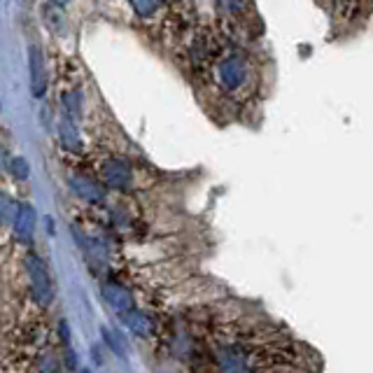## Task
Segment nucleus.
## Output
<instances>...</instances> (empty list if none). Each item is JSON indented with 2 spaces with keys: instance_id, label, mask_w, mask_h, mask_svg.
Returning <instances> with one entry per match:
<instances>
[{
  "instance_id": "nucleus-1",
  "label": "nucleus",
  "mask_w": 373,
  "mask_h": 373,
  "mask_svg": "<svg viewBox=\"0 0 373 373\" xmlns=\"http://www.w3.org/2000/svg\"><path fill=\"white\" fill-rule=\"evenodd\" d=\"M212 77H215V84L219 86V91H224L229 96H243L247 94V89L254 84V68L252 61L247 59L243 51L236 49H224L217 56L215 64L210 66Z\"/></svg>"
},
{
  "instance_id": "nucleus-2",
  "label": "nucleus",
  "mask_w": 373,
  "mask_h": 373,
  "mask_svg": "<svg viewBox=\"0 0 373 373\" xmlns=\"http://www.w3.org/2000/svg\"><path fill=\"white\" fill-rule=\"evenodd\" d=\"M96 180L103 186H114V189H131L136 186L138 171L124 156H105L96 166Z\"/></svg>"
},
{
  "instance_id": "nucleus-3",
  "label": "nucleus",
  "mask_w": 373,
  "mask_h": 373,
  "mask_svg": "<svg viewBox=\"0 0 373 373\" xmlns=\"http://www.w3.org/2000/svg\"><path fill=\"white\" fill-rule=\"evenodd\" d=\"M26 275H29L31 282V297L35 299V304L47 308L51 304V297H54V287H51L49 271L40 257L26 254Z\"/></svg>"
},
{
  "instance_id": "nucleus-4",
  "label": "nucleus",
  "mask_w": 373,
  "mask_h": 373,
  "mask_svg": "<svg viewBox=\"0 0 373 373\" xmlns=\"http://www.w3.org/2000/svg\"><path fill=\"white\" fill-rule=\"evenodd\" d=\"M29 68H31V89H33V96H40L44 94V86H47V73H44V56H42V49L38 44H31L29 49Z\"/></svg>"
},
{
  "instance_id": "nucleus-5",
  "label": "nucleus",
  "mask_w": 373,
  "mask_h": 373,
  "mask_svg": "<svg viewBox=\"0 0 373 373\" xmlns=\"http://www.w3.org/2000/svg\"><path fill=\"white\" fill-rule=\"evenodd\" d=\"M103 299L108 301L119 315L136 308V301H133L131 292L124 285H117V282H108V285H103Z\"/></svg>"
},
{
  "instance_id": "nucleus-6",
  "label": "nucleus",
  "mask_w": 373,
  "mask_h": 373,
  "mask_svg": "<svg viewBox=\"0 0 373 373\" xmlns=\"http://www.w3.org/2000/svg\"><path fill=\"white\" fill-rule=\"evenodd\" d=\"M70 184H73V189L79 199H84L89 203H101L105 192H103V184L96 180V177H86V175H75L73 180H70Z\"/></svg>"
},
{
  "instance_id": "nucleus-7",
  "label": "nucleus",
  "mask_w": 373,
  "mask_h": 373,
  "mask_svg": "<svg viewBox=\"0 0 373 373\" xmlns=\"http://www.w3.org/2000/svg\"><path fill=\"white\" fill-rule=\"evenodd\" d=\"M121 322L126 324V329L131 334H136L140 336V339H147V336H152L154 334V319L145 315V313H140V310H129V313H121Z\"/></svg>"
},
{
  "instance_id": "nucleus-8",
  "label": "nucleus",
  "mask_w": 373,
  "mask_h": 373,
  "mask_svg": "<svg viewBox=\"0 0 373 373\" xmlns=\"http://www.w3.org/2000/svg\"><path fill=\"white\" fill-rule=\"evenodd\" d=\"M14 229H16V238H19L21 243H31L33 231H35V210L29 206V203H24V206L19 208Z\"/></svg>"
},
{
  "instance_id": "nucleus-9",
  "label": "nucleus",
  "mask_w": 373,
  "mask_h": 373,
  "mask_svg": "<svg viewBox=\"0 0 373 373\" xmlns=\"http://www.w3.org/2000/svg\"><path fill=\"white\" fill-rule=\"evenodd\" d=\"M59 140L61 145H64L66 149H70V152H77V149H82V140H79V133L75 129L73 119L64 117L59 124Z\"/></svg>"
},
{
  "instance_id": "nucleus-10",
  "label": "nucleus",
  "mask_w": 373,
  "mask_h": 373,
  "mask_svg": "<svg viewBox=\"0 0 373 373\" xmlns=\"http://www.w3.org/2000/svg\"><path fill=\"white\" fill-rule=\"evenodd\" d=\"M16 215H19V206H16L10 194L0 192V229L14 227Z\"/></svg>"
},
{
  "instance_id": "nucleus-11",
  "label": "nucleus",
  "mask_w": 373,
  "mask_h": 373,
  "mask_svg": "<svg viewBox=\"0 0 373 373\" xmlns=\"http://www.w3.org/2000/svg\"><path fill=\"white\" fill-rule=\"evenodd\" d=\"M0 168H3V149H0Z\"/></svg>"
},
{
  "instance_id": "nucleus-12",
  "label": "nucleus",
  "mask_w": 373,
  "mask_h": 373,
  "mask_svg": "<svg viewBox=\"0 0 373 373\" xmlns=\"http://www.w3.org/2000/svg\"><path fill=\"white\" fill-rule=\"evenodd\" d=\"M82 373H91V371H89V369H84V371H82Z\"/></svg>"
}]
</instances>
